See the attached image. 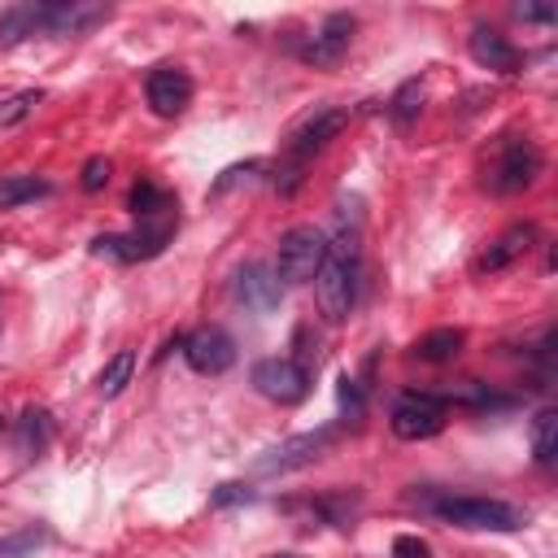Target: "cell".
Wrapping results in <instances>:
<instances>
[{
    "label": "cell",
    "instance_id": "6da1fadb",
    "mask_svg": "<svg viewBox=\"0 0 558 558\" xmlns=\"http://www.w3.org/2000/svg\"><path fill=\"white\" fill-rule=\"evenodd\" d=\"M432 515H441L454 528H475V532H519L523 510L497 497H436L428 502Z\"/></svg>",
    "mask_w": 558,
    "mask_h": 558
},
{
    "label": "cell",
    "instance_id": "7a4b0ae2",
    "mask_svg": "<svg viewBox=\"0 0 558 558\" xmlns=\"http://www.w3.org/2000/svg\"><path fill=\"white\" fill-rule=\"evenodd\" d=\"M328 257V236L310 223H297L279 236V257H275V275L279 284H315V275Z\"/></svg>",
    "mask_w": 558,
    "mask_h": 558
},
{
    "label": "cell",
    "instance_id": "3957f363",
    "mask_svg": "<svg viewBox=\"0 0 558 558\" xmlns=\"http://www.w3.org/2000/svg\"><path fill=\"white\" fill-rule=\"evenodd\" d=\"M175 236V218H149L140 223L136 231H105L92 240V253L97 257H110V262H149L157 257Z\"/></svg>",
    "mask_w": 558,
    "mask_h": 558
},
{
    "label": "cell",
    "instance_id": "277c9868",
    "mask_svg": "<svg viewBox=\"0 0 558 558\" xmlns=\"http://www.w3.org/2000/svg\"><path fill=\"white\" fill-rule=\"evenodd\" d=\"M445 419H449V402L441 393H402L389 415V428L397 441H428L445 428Z\"/></svg>",
    "mask_w": 558,
    "mask_h": 558
},
{
    "label": "cell",
    "instance_id": "5b68a950",
    "mask_svg": "<svg viewBox=\"0 0 558 558\" xmlns=\"http://www.w3.org/2000/svg\"><path fill=\"white\" fill-rule=\"evenodd\" d=\"M249 380L275 406H297L310 397V371L297 358H262V363H253Z\"/></svg>",
    "mask_w": 558,
    "mask_h": 558
},
{
    "label": "cell",
    "instance_id": "8992f818",
    "mask_svg": "<svg viewBox=\"0 0 558 558\" xmlns=\"http://www.w3.org/2000/svg\"><path fill=\"white\" fill-rule=\"evenodd\" d=\"M315 297L319 310L332 324H345L354 302H358V262H341V257H324L319 275H315Z\"/></svg>",
    "mask_w": 558,
    "mask_h": 558
},
{
    "label": "cell",
    "instance_id": "52a82bcc",
    "mask_svg": "<svg viewBox=\"0 0 558 558\" xmlns=\"http://www.w3.org/2000/svg\"><path fill=\"white\" fill-rule=\"evenodd\" d=\"M337 441V428H315V432H302V436H289V441H279L275 449H266L257 458V471L262 475H284V471H302L310 462L324 458V449Z\"/></svg>",
    "mask_w": 558,
    "mask_h": 558
},
{
    "label": "cell",
    "instance_id": "ba28073f",
    "mask_svg": "<svg viewBox=\"0 0 558 558\" xmlns=\"http://www.w3.org/2000/svg\"><path fill=\"white\" fill-rule=\"evenodd\" d=\"M541 175V149L532 140H506L493 175H489V188L502 192V196H515L523 188H532Z\"/></svg>",
    "mask_w": 558,
    "mask_h": 558
},
{
    "label": "cell",
    "instance_id": "9c48e42d",
    "mask_svg": "<svg viewBox=\"0 0 558 558\" xmlns=\"http://www.w3.org/2000/svg\"><path fill=\"white\" fill-rule=\"evenodd\" d=\"M183 358L196 376H227L236 367V341L223 328H196L183 341Z\"/></svg>",
    "mask_w": 558,
    "mask_h": 558
},
{
    "label": "cell",
    "instance_id": "30bf717a",
    "mask_svg": "<svg viewBox=\"0 0 558 558\" xmlns=\"http://www.w3.org/2000/svg\"><path fill=\"white\" fill-rule=\"evenodd\" d=\"M236 302H240L244 310H253V315L279 310V302H284V284H279L275 266H266V262L240 266V275H236Z\"/></svg>",
    "mask_w": 558,
    "mask_h": 558
},
{
    "label": "cell",
    "instance_id": "8fae6325",
    "mask_svg": "<svg viewBox=\"0 0 558 558\" xmlns=\"http://www.w3.org/2000/svg\"><path fill=\"white\" fill-rule=\"evenodd\" d=\"M354 31H358V23H354L350 14H332V18L319 27V36H310V40L297 45V58H302L306 66H337V62L350 53Z\"/></svg>",
    "mask_w": 558,
    "mask_h": 558
},
{
    "label": "cell",
    "instance_id": "7c38bea8",
    "mask_svg": "<svg viewBox=\"0 0 558 558\" xmlns=\"http://www.w3.org/2000/svg\"><path fill=\"white\" fill-rule=\"evenodd\" d=\"M144 97H149V110L157 118H179L192 105V79L179 66H157L144 84Z\"/></svg>",
    "mask_w": 558,
    "mask_h": 558
},
{
    "label": "cell",
    "instance_id": "4fadbf2b",
    "mask_svg": "<svg viewBox=\"0 0 558 558\" xmlns=\"http://www.w3.org/2000/svg\"><path fill=\"white\" fill-rule=\"evenodd\" d=\"M345 127H350V114H345V110H319V114H310V118L293 131V140H289L293 166H302L306 157H315L319 149H328Z\"/></svg>",
    "mask_w": 558,
    "mask_h": 558
},
{
    "label": "cell",
    "instance_id": "5bb4252c",
    "mask_svg": "<svg viewBox=\"0 0 558 558\" xmlns=\"http://www.w3.org/2000/svg\"><path fill=\"white\" fill-rule=\"evenodd\" d=\"M467 53H471L475 66H484L493 75H519V66H523V53L506 36H497L493 27H475L471 40H467Z\"/></svg>",
    "mask_w": 558,
    "mask_h": 558
},
{
    "label": "cell",
    "instance_id": "9a60e30c",
    "mask_svg": "<svg viewBox=\"0 0 558 558\" xmlns=\"http://www.w3.org/2000/svg\"><path fill=\"white\" fill-rule=\"evenodd\" d=\"M536 244V227L532 223H515V227H506L480 257H475V275H493V270H506L510 262H519L528 249Z\"/></svg>",
    "mask_w": 558,
    "mask_h": 558
},
{
    "label": "cell",
    "instance_id": "2e32d148",
    "mask_svg": "<svg viewBox=\"0 0 558 558\" xmlns=\"http://www.w3.org/2000/svg\"><path fill=\"white\" fill-rule=\"evenodd\" d=\"M462 345H467V337L458 328H436V332L415 341V358L419 363H454L462 354Z\"/></svg>",
    "mask_w": 558,
    "mask_h": 558
},
{
    "label": "cell",
    "instance_id": "e0dca14e",
    "mask_svg": "<svg viewBox=\"0 0 558 558\" xmlns=\"http://www.w3.org/2000/svg\"><path fill=\"white\" fill-rule=\"evenodd\" d=\"M127 210H131L140 223H149V218H166V214L175 210V201H170V192L157 188L153 179H140V183L131 188V196H127Z\"/></svg>",
    "mask_w": 558,
    "mask_h": 558
},
{
    "label": "cell",
    "instance_id": "ac0fdd59",
    "mask_svg": "<svg viewBox=\"0 0 558 558\" xmlns=\"http://www.w3.org/2000/svg\"><path fill=\"white\" fill-rule=\"evenodd\" d=\"M532 458L541 467H554V458H558V410L554 406H545L532 419Z\"/></svg>",
    "mask_w": 558,
    "mask_h": 558
},
{
    "label": "cell",
    "instance_id": "d6986e66",
    "mask_svg": "<svg viewBox=\"0 0 558 558\" xmlns=\"http://www.w3.org/2000/svg\"><path fill=\"white\" fill-rule=\"evenodd\" d=\"M40 196H53L49 179H27V175H5L0 179V210H18L23 201H40Z\"/></svg>",
    "mask_w": 558,
    "mask_h": 558
},
{
    "label": "cell",
    "instance_id": "ffe728a7",
    "mask_svg": "<svg viewBox=\"0 0 558 558\" xmlns=\"http://www.w3.org/2000/svg\"><path fill=\"white\" fill-rule=\"evenodd\" d=\"M445 402H454V406H467V410H510L515 406V397H506V393H493L489 384H475V380H467V384H458Z\"/></svg>",
    "mask_w": 558,
    "mask_h": 558
},
{
    "label": "cell",
    "instance_id": "44dd1931",
    "mask_svg": "<svg viewBox=\"0 0 558 558\" xmlns=\"http://www.w3.org/2000/svg\"><path fill=\"white\" fill-rule=\"evenodd\" d=\"M131 376H136V354H131V350H118V354L101 367V376H97V393H101V397H118V393L131 384Z\"/></svg>",
    "mask_w": 558,
    "mask_h": 558
},
{
    "label": "cell",
    "instance_id": "7402d4cb",
    "mask_svg": "<svg viewBox=\"0 0 558 558\" xmlns=\"http://www.w3.org/2000/svg\"><path fill=\"white\" fill-rule=\"evenodd\" d=\"M23 40H36V0L31 5H10L0 14V45H23Z\"/></svg>",
    "mask_w": 558,
    "mask_h": 558
},
{
    "label": "cell",
    "instance_id": "603a6c76",
    "mask_svg": "<svg viewBox=\"0 0 558 558\" xmlns=\"http://www.w3.org/2000/svg\"><path fill=\"white\" fill-rule=\"evenodd\" d=\"M423 97H428V84L423 79H406L397 92H393V118L402 123V127H410L415 118H419V110H423Z\"/></svg>",
    "mask_w": 558,
    "mask_h": 558
},
{
    "label": "cell",
    "instance_id": "cb8c5ba5",
    "mask_svg": "<svg viewBox=\"0 0 558 558\" xmlns=\"http://www.w3.org/2000/svg\"><path fill=\"white\" fill-rule=\"evenodd\" d=\"M49 436H53V419H49V410H27L23 415V423H18V449L23 454H40L45 445H49Z\"/></svg>",
    "mask_w": 558,
    "mask_h": 558
},
{
    "label": "cell",
    "instance_id": "d4e9b609",
    "mask_svg": "<svg viewBox=\"0 0 558 558\" xmlns=\"http://www.w3.org/2000/svg\"><path fill=\"white\" fill-rule=\"evenodd\" d=\"M45 541H49L45 528H27V532H18V536H10V541H0V558H31Z\"/></svg>",
    "mask_w": 558,
    "mask_h": 558
},
{
    "label": "cell",
    "instance_id": "484cf974",
    "mask_svg": "<svg viewBox=\"0 0 558 558\" xmlns=\"http://www.w3.org/2000/svg\"><path fill=\"white\" fill-rule=\"evenodd\" d=\"M40 101H45V92H18L10 101H0V127H18Z\"/></svg>",
    "mask_w": 558,
    "mask_h": 558
},
{
    "label": "cell",
    "instance_id": "4316f807",
    "mask_svg": "<svg viewBox=\"0 0 558 558\" xmlns=\"http://www.w3.org/2000/svg\"><path fill=\"white\" fill-rule=\"evenodd\" d=\"M110 175H114L110 157H88V162H84V175H79V183H84V192H101V188L110 183Z\"/></svg>",
    "mask_w": 558,
    "mask_h": 558
},
{
    "label": "cell",
    "instance_id": "83f0119b",
    "mask_svg": "<svg viewBox=\"0 0 558 558\" xmlns=\"http://www.w3.org/2000/svg\"><path fill=\"white\" fill-rule=\"evenodd\" d=\"M210 502H214L218 510H223V506H249V502H253V489H244V484H218Z\"/></svg>",
    "mask_w": 558,
    "mask_h": 558
},
{
    "label": "cell",
    "instance_id": "f1b7e54d",
    "mask_svg": "<svg viewBox=\"0 0 558 558\" xmlns=\"http://www.w3.org/2000/svg\"><path fill=\"white\" fill-rule=\"evenodd\" d=\"M393 558H432V549H428V541H423V536L402 532V536L393 541Z\"/></svg>",
    "mask_w": 558,
    "mask_h": 558
},
{
    "label": "cell",
    "instance_id": "f546056e",
    "mask_svg": "<svg viewBox=\"0 0 558 558\" xmlns=\"http://www.w3.org/2000/svg\"><path fill=\"white\" fill-rule=\"evenodd\" d=\"M341 406L350 410V419H358L363 415V389H358V380H350V376H341Z\"/></svg>",
    "mask_w": 558,
    "mask_h": 558
},
{
    "label": "cell",
    "instance_id": "4dcf8cb0",
    "mask_svg": "<svg viewBox=\"0 0 558 558\" xmlns=\"http://www.w3.org/2000/svg\"><path fill=\"white\" fill-rule=\"evenodd\" d=\"M515 18H523V23H545V27H549L558 14H554L549 5H515Z\"/></svg>",
    "mask_w": 558,
    "mask_h": 558
},
{
    "label": "cell",
    "instance_id": "1f68e13d",
    "mask_svg": "<svg viewBox=\"0 0 558 558\" xmlns=\"http://www.w3.org/2000/svg\"><path fill=\"white\" fill-rule=\"evenodd\" d=\"M275 558H293V554H275Z\"/></svg>",
    "mask_w": 558,
    "mask_h": 558
},
{
    "label": "cell",
    "instance_id": "d6a6232c",
    "mask_svg": "<svg viewBox=\"0 0 558 558\" xmlns=\"http://www.w3.org/2000/svg\"><path fill=\"white\" fill-rule=\"evenodd\" d=\"M0 428H5V415H0Z\"/></svg>",
    "mask_w": 558,
    "mask_h": 558
}]
</instances>
